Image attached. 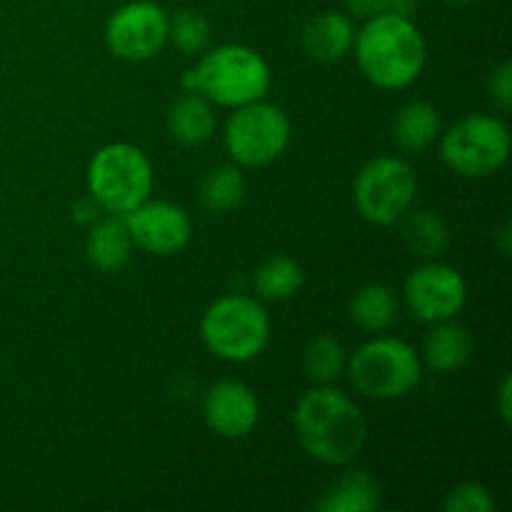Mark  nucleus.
Masks as SVG:
<instances>
[{
    "label": "nucleus",
    "instance_id": "f257e3e1",
    "mask_svg": "<svg viewBox=\"0 0 512 512\" xmlns=\"http://www.w3.org/2000/svg\"><path fill=\"white\" fill-rule=\"evenodd\" d=\"M298 440L310 458L345 465L363 450L368 425L358 405L330 385L308 390L295 408Z\"/></svg>",
    "mask_w": 512,
    "mask_h": 512
},
{
    "label": "nucleus",
    "instance_id": "f03ea898",
    "mask_svg": "<svg viewBox=\"0 0 512 512\" xmlns=\"http://www.w3.org/2000/svg\"><path fill=\"white\" fill-rule=\"evenodd\" d=\"M353 48L365 78L385 90L408 88L425 68L423 33L403 15L383 13L365 20Z\"/></svg>",
    "mask_w": 512,
    "mask_h": 512
},
{
    "label": "nucleus",
    "instance_id": "7ed1b4c3",
    "mask_svg": "<svg viewBox=\"0 0 512 512\" xmlns=\"http://www.w3.org/2000/svg\"><path fill=\"white\" fill-rule=\"evenodd\" d=\"M183 85L213 105L240 108L263 100L270 88V68L260 53L245 45H218L205 50L200 63L183 73Z\"/></svg>",
    "mask_w": 512,
    "mask_h": 512
},
{
    "label": "nucleus",
    "instance_id": "20e7f679",
    "mask_svg": "<svg viewBox=\"0 0 512 512\" xmlns=\"http://www.w3.org/2000/svg\"><path fill=\"white\" fill-rule=\"evenodd\" d=\"M200 335L215 358L228 363H248L258 358L268 345L270 318L255 298L225 295L205 310Z\"/></svg>",
    "mask_w": 512,
    "mask_h": 512
},
{
    "label": "nucleus",
    "instance_id": "39448f33",
    "mask_svg": "<svg viewBox=\"0 0 512 512\" xmlns=\"http://www.w3.org/2000/svg\"><path fill=\"white\" fill-rule=\"evenodd\" d=\"M88 188L95 205L110 215H125L148 200L153 190V163L130 143H110L88 165Z\"/></svg>",
    "mask_w": 512,
    "mask_h": 512
},
{
    "label": "nucleus",
    "instance_id": "423d86ee",
    "mask_svg": "<svg viewBox=\"0 0 512 512\" xmlns=\"http://www.w3.org/2000/svg\"><path fill=\"white\" fill-rule=\"evenodd\" d=\"M348 373L358 393L378 400H395L408 395L420 383L423 365L405 340L375 338L355 350Z\"/></svg>",
    "mask_w": 512,
    "mask_h": 512
},
{
    "label": "nucleus",
    "instance_id": "0eeeda50",
    "mask_svg": "<svg viewBox=\"0 0 512 512\" xmlns=\"http://www.w3.org/2000/svg\"><path fill=\"white\" fill-rule=\"evenodd\" d=\"M418 175L403 158L380 155L365 163L355 178V208L368 223L393 225L413 208Z\"/></svg>",
    "mask_w": 512,
    "mask_h": 512
},
{
    "label": "nucleus",
    "instance_id": "6e6552de",
    "mask_svg": "<svg viewBox=\"0 0 512 512\" xmlns=\"http://www.w3.org/2000/svg\"><path fill=\"white\" fill-rule=\"evenodd\" d=\"M440 155L463 178H488L510 155V133L495 115H468L440 140Z\"/></svg>",
    "mask_w": 512,
    "mask_h": 512
},
{
    "label": "nucleus",
    "instance_id": "1a4fd4ad",
    "mask_svg": "<svg viewBox=\"0 0 512 512\" xmlns=\"http://www.w3.org/2000/svg\"><path fill=\"white\" fill-rule=\"evenodd\" d=\"M290 143V118L278 105H240L225 123V148L230 158L245 168H263L280 158Z\"/></svg>",
    "mask_w": 512,
    "mask_h": 512
},
{
    "label": "nucleus",
    "instance_id": "9d476101",
    "mask_svg": "<svg viewBox=\"0 0 512 512\" xmlns=\"http://www.w3.org/2000/svg\"><path fill=\"white\" fill-rule=\"evenodd\" d=\"M105 45L120 60H150L168 43V13L153 0H133L105 23Z\"/></svg>",
    "mask_w": 512,
    "mask_h": 512
},
{
    "label": "nucleus",
    "instance_id": "9b49d317",
    "mask_svg": "<svg viewBox=\"0 0 512 512\" xmlns=\"http://www.w3.org/2000/svg\"><path fill=\"white\" fill-rule=\"evenodd\" d=\"M465 300H468V285L463 275L450 265H420L405 280V303L423 323L453 320L465 308Z\"/></svg>",
    "mask_w": 512,
    "mask_h": 512
},
{
    "label": "nucleus",
    "instance_id": "f8f14e48",
    "mask_svg": "<svg viewBox=\"0 0 512 512\" xmlns=\"http://www.w3.org/2000/svg\"><path fill=\"white\" fill-rule=\"evenodd\" d=\"M120 218L128 228L133 245L155 255L178 253L190 243V235H193L188 213L168 200H143Z\"/></svg>",
    "mask_w": 512,
    "mask_h": 512
},
{
    "label": "nucleus",
    "instance_id": "ddd939ff",
    "mask_svg": "<svg viewBox=\"0 0 512 512\" xmlns=\"http://www.w3.org/2000/svg\"><path fill=\"white\" fill-rule=\"evenodd\" d=\"M205 425L228 440L253 433L260 420V403L248 385L238 380H220L203 398Z\"/></svg>",
    "mask_w": 512,
    "mask_h": 512
},
{
    "label": "nucleus",
    "instance_id": "4468645a",
    "mask_svg": "<svg viewBox=\"0 0 512 512\" xmlns=\"http://www.w3.org/2000/svg\"><path fill=\"white\" fill-rule=\"evenodd\" d=\"M353 18L338 10H325L308 20L303 28V48L310 58L320 63H335L345 58L355 43Z\"/></svg>",
    "mask_w": 512,
    "mask_h": 512
},
{
    "label": "nucleus",
    "instance_id": "2eb2a0df",
    "mask_svg": "<svg viewBox=\"0 0 512 512\" xmlns=\"http://www.w3.org/2000/svg\"><path fill=\"white\" fill-rule=\"evenodd\" d=\"M380 508V485L365 470L340 475L318 500L323 512H373Z\"/></svg>",
    "mask_w": 512,
    "mask_h": 512
},
{
    "label": "nucleus",
    "instance_id": "dca6fc26",
    "mask_svg": "<svg viewBox=\"0 0 512 512\" xmlns=\"http://www.w3.org/2000/svg\"><path fill=\"white\" fill-rule=\"evenodd\" d=\"M85 250H88L90 263L103 270V273H115V270L123 268L130 260V253H133V240H130L123 218L110 215V218L98 220L90 228Z\"/></svg>",
    "mask_w": 512,
    "mask_h": 512
},
{
    "label": "nucleus",
    "instance_id": "f3484780",
    "mask_svg": "<svg viewBox=\"0 0 512 512\" xmlns=\"http://www.w3.org/2000/svg\"><path fill=\"white\" fill-rule=\"evenodd\" d=\"M170 133L178 143L183 145H203L205 140H210L215 130V110L213 103L208 98H203L200 93H185L183 98L175 100V105L170 108L168 115Z\"/></svg>",
    "mask_w": 512,
    "mask_h": 512
},
{
    "label": "nucleus",
    "instance_id": "a211bd4d",
    "mask_svg": "<svg viewBox=\"0 0 512 512\" xmlns=\"http://www.w3.org/2000/svg\"><path fill=\"white\" fill-rule=\"evenodd\" d=\"M440 135V115L425 100L403 105L393 120V138L405 153H423Z\"/></svg>",
    "mask_w": 512,
    "mask_h": 512
},
{
    "label": "nucleus",
    "instance_id": "6ab92c4d",
    "mask_svg": "<svg viewBox=\"0 0 512 512\" xmlns=\"http://www.w3.org/2000/svg\"><path fill=\"white\" fill-rule=\"evenodd\" d=\"M470 353H473V340L468 330L453 320L435 323L425 338V363L438 373H453L463 368L470 360Z\"/></svg>",
    "mask_w": 512,
    "mask_h": 512
},
{
    "label": "nucleus",
    "instance_id": "aec40b11",
    "mask_svg": "<svg viewBox=\"0 0 512 512\" xmlns=\"http://www.w3.org/2000/svg\"><path fill=\"white\" fill-rule=\"evenodd\" d=\"M403 243L413 255L425 260L440 258L450 245V230L445 220L433 210H413L405 213L403 218Z\"/></svg>",
    "mask_w": 512,
    "mask_h": 512
},
{
    "label": "nucleus",
    "instance_id": "412c9836",
    "mask_svg": "<svg viewBox=\"0 0 512 512\" xmlns=\"http://www.w3.org/2000/svg\"><path fill=\"white\" fill-rule=\"evenodd\" d=\"M350 318L358 328L368 330V333H380L398 318V298L383 283L363 285L350 300Z\"/></svg>",
    "mask_w": 512,
    "mask_h": 512
},
{
    "label": "nucleus",
    "instance_id": "4be33fe9",
    "mask_svg": "<svg viewBox=\"0 0 512 512\" xmlns=\"http://www.w3.org/2000/svg\"><path fill=\"white\" fill-rule=\"evenodd\" d=\"M255 293L263 300H288L303 285V268H300L298 260H293L290 255H273L265 263H260V268L253 275Z\"/></svg>",
    "mask_w": 512,
    "mask_h": 512
},
{
    "label": "nucleus",
    "instance_id": "5701e85b",
    "mask_svg": "<svg viewBox=\"0 0 512 512\" xmlns=\"http://www.w3.org/2000/svg\"><path fill=\"white\" fill-rule=\"evenodd\" d=\"M245 198V178L235 165H220L210 170L200 183V203L210 213H230Z\"/></svg>",
    "mask_w": 512,
    "mask_h": 512
},
{
    "label": "nucleus",
    "instance_id": "b1692460",
    "mask_svg": "<svg viewBox=\"0 0 512 512\" xmlns=\"http://www.w3.org/2000/svg\"><path fill=\"white\" fill-rule=\"evenodd\" d=\"M303 370L313 383L330 385L343 375L345 350L330 335H318L303 350Z\"/></svg>",
    "mask_w": 512,
    "mask_h": 512
},
{
    "label": "nucleus",
    "instance_id": "393cba45",
    "mask_svg": "<svg viewBox=\"0 0 512 512\" xmlns=\"http://www.w3.org/2000/svg\"><path fill=\"white\" fill-rule=\"evenodd\" d=\"M213 28L198 10L183 8L168 15V40L185 55H203L208 50Z\"/></svg>",
    "mask_w": 512,
    "mask_h": 512
},
{
    "label": "nucleus",
    "instance_id": "a878e982",
    "mask_svg": "<svg viewBox=\"0 0 512 512\" xmlns=\"http://www.w3.org/2000/svg\"><path fill=\"white\" fill-rule=\"evenodd\" d=\"M443 508L448 512H490L495 508V500L485 485L460 483L445 495Z\"/></svg>",
    "mask_w": 512,
    "mask_h": 512
},
{
    "label": "nucleus",
    "instance_id": "bb28decb",
    "mask_svg": "<svg viewBox=\"0 0 512 512\" xmlns=\"http://www.w3.org/2000/svg\"><path fill=\"white\" fill-rule=\"evenodd\" d=\"M488 95L500 110H508L512 105V65L505 60L493 70L488 80Z\"/></svg>",
    "mask_w": 512,
    "mask_h": 512
},
{
    "label": "nucleus",
    "instance_id": "cd10ccee",
    "mask_svg": "<svg viewBox=\"0 0 512 512\" xmlns=\"http://www.w3.org/2000/svg\"><path fill=\"white\" fill-rule=\"evenodd\" d=\"M345 5H348V13L360 20H370L390 10V0H345Z\"/></svg>",
    "mask_w": 512,
    "mask_h": 512
},
{
    "label": "nucleus",
    "instance_id": "c85d7f7f",
    "mask_svg": "<svg viewBox=\"0 0 512 512\" xmlns=\"http://www.w3.org/2000/svg\"><path fill=\"white\" fill-rule=\"evenodd\" d=\"M420 8V0H390L388 13L403 15V18H413Z\"/></svg>",
    "mask_w": 512,
    "mask_h": 512
},
{
    "label": "nucleus",
    "instance_id": "c756f323",
    "mask_svg": "<svg viewBox=\"0 0 512 512\" xmlns=\"http://www.w3.org/2000/svg\"><path fill=\"white\" fill-rule=\"evenodd\" d=\"M498 408L503 423H510V378H503V385L498 390Z\"/></svg>",
    "mask_w": 512,
    "mask_h": 512
},
{
    "label": "nucleus",
    "instance_id": "7c9ffc66",
    "mask_svg": "<svg viewBox=\"0 0 512 512\" xmlns=\"http://www.w3.org/2000/svg\"><path fill=\"white\" fill-rule=\"evenodd\" d=\"M500 240H503V253L510 255V223H505L500 230Z\"/></svg>",
    "mask_w": 512,
    "mask_h": 512
},
{
    "label": "nucleus",
    "instance_id": "2f4dec72",
    "mask_svg": "<svg viewBox=\"0 0 512 512\" xmlns=\"http://www.w3.org/2000/svg\"><path fill=\"white\" fill-rule=\"evenodd\" d=\"M445 3H453V5H463V3H470V0H445Z\"/></svg>",
    "mask_w": 512,
    "mask_h": 512
}]
</instances>
